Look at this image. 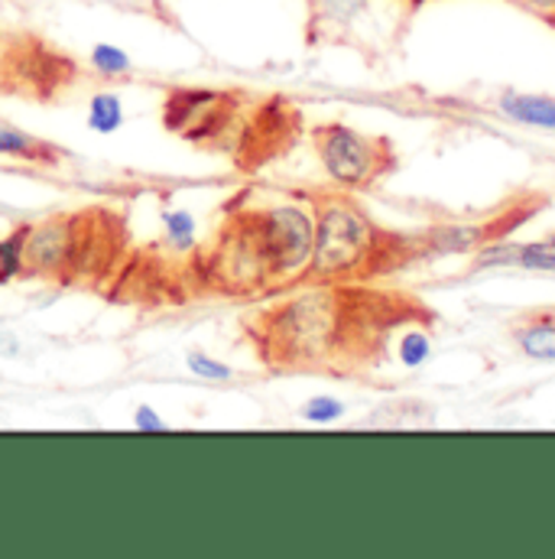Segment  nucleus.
<instances>
[{
	"label": "nucleus",
	"mask_w": 555,
	"mask_h": 559,
	"mask_svg": "<svg viewBox=\"0 0 555 559\" xmlns=\"http://www.w3.org/2000/svg\"><path fill=\"white\" fill-rule=\"evenodd\" d=\"M432 322L417 296L374 283H309L244 316V338L267 371L364 374L384 361L394 335Z\"/></svg>",
	"instance_id": "obj_1"
},
{
	"label": "nucleus",
	"mask_w": 555,
	"mask_h": 559,
	"mask_svg": "<svg viewBox=\"0 0 555 559\" xmlns=\"http://www.w3.org/2000/svg\"><path fill=\"white\" fill-rule=\"evenodd\" d=\"M312 245L315 209L309 189H254L228 205V218L202 254L198 274L212 293L267 299L302 283Z\"/></svg>",
	"instance_id": "obj_2"
},
{
	"label": "nucleus",
	"mask_w": 555,
	"mask_h": 559,
	"mask_svg": "<svg viewBox=\"0 0 555 559\" xmlns=\"http://www.w3.org/2000/svg\"><path fill=\"white\" fill-rule=\"evenodd\" d=\"M309 199L315 209V245L299 286L374 283L417 264L413 235L377 225L351 192L338 186L309 189Z\"/></svg>",
	"instance_id": "obj_3"
},
{
	"label": "nucleus",
	"mask_w": 555,
	"mask_h": 559,
	"mask_svg": "<svg viewBox=\"0 0 555 559\" xmlns=\"http://www.w3.org/2000/svg\"><path fill=\"white\" fill-rule=\"evenodd\" d=\"M124 248V225L105 212H72L56 215L39 225H23L20 277H59L82 283V277H101L114 267Z\"/></svg>",
	"instance_id": "obj_4"
},
{
	"label": "nucleus",
	"mask_w": 555,
	"mask_h": 559,
	"mask_svg": "<svg viewBox=\"0 0 555 559\" xmlns=\"http://www.w3.org/2000/svg\"><path fill=\"white\" fill-rule=\"evenodd\" d=\"M407 0H309L305 36L312 46H351L377 59L403 33Z\"/></svg>",
	"instance_id": "obj_5"
},
{
	"label": "nucleus",
	"mask_w": 555,
	"mask_h": 559,
	"mask_svg": "<svg viewBox=\"0 0 555 559\" xmlns=\"http://www.w3.org/2000/svg\"><path fill=\"white\" fill-rule=\"evenodd\" d=\"M312 146L331 186L345 192H367L400 166L394 140L384 134H364L341 121L315 124Z\"/></svg>",
	"instance_id": "obj_6"
},
{
	"label": "nucleus",
	"mask_w": 555,
	"mask_h": 559,
	"mask_svg": "<svg viewBox=\"0 0 555 559\" xmlns=\"http://www.w3.org/2000/svg\"><path fill=\"white\" fill-rule=\"evenodd\" d=\"M543 205H546V199L540 192H533V195L514 199L510 205H504V209H497L478 222H438V225H429L425 231H413L417 264L438 261L448 254H478L481 248L504 241L527 218H533Z\"/></svg>",
	"instance_id": "obj_7"
},
{
	"label": "nucleus",
	"mask_w": 555,
	"mask_h": 559,
	"mask_svg": "<svg viewBox=\"0 0 555 559\" xmlns=\"http://www.w3.org/2000/svg\"><path fill=\"white\" fill-rule=\"evenodd\" d=\"M481 267H520V271L555 274V231L540 241H527V245H514L507 238L494 241L478 251L474 271H481Z\"/></svg>",
	"instance_id": "obj_8"
},
{
	"label": "nucleus",
	"mask_w": 555,
	"mask_h": 559,
	"mask_svg": "<svg viewBox=\"0 0 555 559\" xmlns=\"http://www.w3.org/2000/svg\"><path fill=\"white\" fill-rule=\"evenodd\" d=\"M510 338L520 348V355L533 358V361H555V312L553 309H540L530 312L523 319H517L510 325Z\"/></svg>",
	"instance_id": "obj_9"
},
{
	"label": "nucleus",
	"mask_w": 555,
	"mask_h": 559,
	"mask_svg": "<svg viewBox=\"0 0 555 559\" xmlns=\"http://www.w3.org/2000/svg\"><path fill=\"white\" fill-rule=\"evenodd\" d=\"M497 108L504 118L536 128V131H555V98L550 95H530V92H504L497 98Z\"/></svg>",
	"instance_id": "obj_10"
},
{
	"label": "nucleus",
	"mask_w": 555,
	"mask_h": 559,
	"mask_svg": "<svg viewBox=\"0 0 555 559\" xmlns=\"http://www.w3.org/2000/svg\"><path fill=\"white\" fill-rule=\"evenodd\" d=\"M0 156H13V159H26L33 166H52L59 156H65L62 150H56L52 143L33 138L26 131H16L10 124H0Z\"/></svg>",
	"instance_id": "obj_11"
},
{
	"label": "nucleus",
	"mask_w": 555,
	"mask_h": 559,
	"mask_svg": "<svg viewBox=\"0 0 555 559\" xmlns=\"http://www.w3.org/2000/svg\"><path fill=\"white\" fill-rule=\"evenodd\" d=\"M166 251L172 254H189L195 251L198 245V225H195V215L185 212V209H172V212H162V241H159Z\"/></svg>",
	"instance_id": "obj_12"
},
{
	"label": "nucleus",
	"mask_w": 555,
	"mask_h": 559,
	"mask_svg": "<svg viewBox=\"0 0 555 559\" xmlns=\"http://www.w3.org/2000/svg\"><path fill=\"white\" fill-rule=\"evenodd\" d=\"M432 322H413L407 329H400L397 335V358L403 368H422L432 358V335H429Z\"/></svg>",
	"instance_id": "obj_13"
},
{
	"label": "nucleus",
	"mask_w": 555,
	"mask_h": 559,
	"mask_svg": "<svg viewBox=\"0 0 555 559\" xmlns=\"http://www.w3.org/2000/svg\"><path fill=\"white\" fill-rule=\"evenodd\" d=\"M124 124V105L114 92H98L92 102H88V128L95 134H114L118 128Z\"/></svg>",
	"instance_id": "obj_14"
},
{
	"label": "nucleus",
	"mask_w": 555,
	"mask_h": 559,
	"mask_svg": "<svg viewBox=\"0 0 555 559\" xmlns=\"http://www.w3.org/2000/svg\"><path fill=\"white\" fill-rule=\"evenodd\" d=\"M92 66L95 72L108 75V79H118V75H128L131 72V56L121 49V46H111V43H98L92 49Z\"/></svg>",
	"instance_id": "obj_15"
},
{
	"label": "nucleus",
	"mask_w": 555,
	"mask_h": 559,
	"mask_svg": "<svg viewBox=\"0 0 555 559\" xmlns=\"http://www.w3.org/2000/svg\"><path fill=\"white\" fill-rule=\"evenodd\" d=\"M185 368L195 374V378H202V381H231V368L228 365H221V361H215V358H208L205 352H189V358H185Z\"/></svg>",
	"instance_id": "obj_16"
},
{
	"label": "nucleus",
	"mask_w": 555,
	"mask_h": 559,
	"mask_svg": "<svg viewBox=\"0 0 555 559\" xmlns=\"http://www.w3.org/2000/svg\"><path fill=\"white\" fill-rule=\"evenodd\" d=\"M345 417V404L338 401V397H312V401H305V407H302V419L305 423H335V419Z\"/></svg>",
	"instance_id": "obj_17"
},
{
	"label": "nucleus",
	"mask_w": 555,
	"mask_h": 559,
	"mask_svg": "<svg viewBox=\"0 0 555 559\" xmlns=\"http://www.w3.org/2000/svg\"><path fill=\"white\" fill-rule=\"evenodd\" d=\"M507 3H514L517 10H523V13H530V16L555 26V0H507Z\"/></svg>",
	"instance_id": "obj_18"
},
{
	"label": "nucleus",
	"mask_w": 555,
	"mask_h": 559,
	"mask_svg": "<svg viewBox=\"0 0 555 559\" xmlns=\"http://www.w3.org/2000/svg\"><path fill=\"white\" fill-rule=\"evenodd\" d=\"M134 426H137L140 432H166L169 426H166V419L159 417L153 407H137V414H134Z\"/></svg>",
	"instance_id": "obj_19"
},
{
	"label": "nucleus",
	"mask_w": 555,
	"mask_h": 559,
	"mask_svg": "<svg viewBox=\"0 0 555 559\" xmlns=\"http://www.w3.org/2000/svg\"><path fill=\"white\" fill-rule=\"evenodd\" d=\"M0 283H7V267H3V258H0Z\"/></svg>",
	"instance_id": "obj_20"
}]
</instances>
